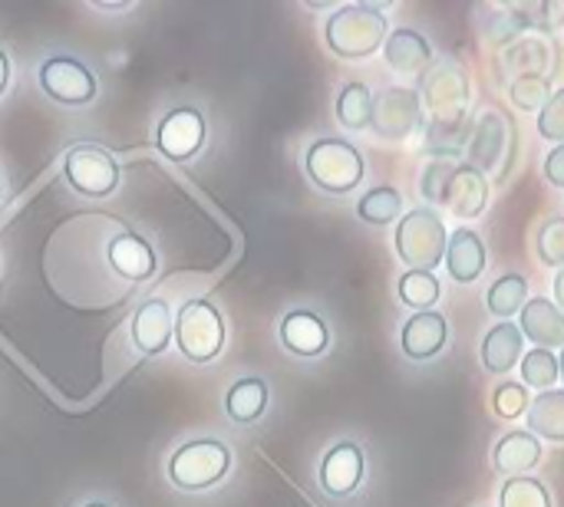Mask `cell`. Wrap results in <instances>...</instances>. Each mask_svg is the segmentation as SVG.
Listing matches in <instances>:
<instances>
[{
    "instance_id": "44",
    "label": "cell",
    "mask_w": 564,
    "mask_h": 507,
    "mask_svg": "<svg viewBox=\"0 0 564 507\" xmlns=\"http://www.w3.org/2000/svg\"><path fill=\"white\" fill-rule=\"evenodd\" d=\"M558 370H562V379H564V350H562V360H558Z\"/></svg>"
},
{
    "instance_id": "2",
    "label": "cell",
    "mask_w": 564,
    "mask_h": 507,
    "mask_svg": "<svg viewBox=\"0 0 564 507\" xmlns=\"http://www.w3.org/2000/svg\"><path fill=\"white\" fill-rule=\"evenodd\" d=\"M307 178L327 195H350L364 181V155L347 139H317L304 155Z\"/></svg>"
},
{
    "instance_id": "20",
    "label": "cell",
    "mask_w": 564,
    "mask_h": 507,
    "mask_svg": "<svg viewBox=\"0 0 564 507\" xmlns=\"http://www.w3.org/2000/svg\"><path fill=\"white\" fill-rule=\"evenodd\" d=\"M519 330H522V337L539 343V350H552V346L564 350V313L558 310V304H552L545 297H535L525 304Z\"/></svg>"
},
{
    "instance_id": "19",
    "label": "cell",
    "mask_w": 564,
    "mask_h": 507,
    "mask_svg": "<svg viewBox=\"0 0 564 507\" xmlns=\"http://www.w3.org/2000/svg\"><path fill=\"white\" fill-rule=\"evenodd\" d=\"M539 462H542V442L532 432H509V436L499 439V445L492 452L496 472L499 475H509V478L529 475Z\"/></svg>"
},
{
    "instance_id": "45",
    "label": "cell",
    "mask_w": 564,
    "mask_h": 507,
    "mask_svg": "<svg viewBox=\"0 0 564 507\" xmlns=\"http://www.w3.org/2000/svg\"><path fill=\"white\" fill-rule=\"evenodd\" d=\"M0 195H3V188H0Z\"/></svg>"
},
{
    "instance_id": "3",
    "label": "cell",
    "mask_w": 564,
    "mask_h": 507,
    "mask_svg": "<svg viewBox=\"0 0 564 507\" xmlns=\"http://www.w3.org/2000/svg\"><path fill=\"white\" fill-rule=\"evenodd\" d=\"M446 247H449V231L440 211L433 208H413L397 224V254L403 257V264H410V271L433 274L436 264L446 261Z\"/></svg>"
},
{
    "instance_id": "28",
    "label": "cell",
    "mask_w": 564,
    "mask_h": 507,
    "mask_svg": "<svg viewBox=\"0 0 564 507\" xmlns=\"http://www.w3.org/2000/svg\"><path fill=\"white\" fill-rule=\"evenodd\" d=\"M502 69L519 76H545L549 69V46L542 40H519L502 53Z\"/></svg>"
},
{
    "instance_id": "36",
    "label": "cell",
    "mask_w": 564,
    "mask_h": 507,
    "mask_svg": "<svg viewBox=\"0 0 564 507\" xmlns=\"http://www.w3.org/2000/svg\"><path fill=\"white\" fill-rule=\"evenodd\" d=\"M535 247L542 264L549 267H564V218H549L539 234H535Z\"/></svg>"
},
{
    "instance_id": "37",
    "label": "cell",
    "mask_w": 564,
    "mask_h": 507,
    "mask_svg": "<svg viewBox=\"0 0 564 507\" xmlns=\"http://www.w3.org/2000/svg\"><path fill=\"white\" fill-rule=\"evenodd\" d=\"M492 403H496V412H499L502 419H519V416L532 406L522 383H502V386L496 389Z\"/></svg>"
},
{
    "instance_id": "31",
    "label": "cell",
    "mask_w": 564,
    "mask_h": 507,
    "mask_svg": "<svg viewBox=\"0 0 564 507\" xmlns=\"http://www.w3.org/2000/svg\"><path fill=\"white\" fill-rule=\"evenodd\" d=\"M443 297V287L436 280V274H426V271H406L400 277V300L413 310H430L436 300Z\"/></svg>"
},
{
    "instance_id": "6",
    "label": "cell",
    "mask_w": 564,
    "mask_h": 507,
    "mask_svg": "<svg viewBox=\"0 0 564 507\" xmlns=\"http://www.w3.org/2000/svg\"><path fill=\"white\" fill-rule=\"evenodd\" d=\"M175 346L192 363H212L225 346V320L208 300H188L175 317Z\"/></svg>"
},
{
    "instance_id": "24",
    "label": "cell",
    "mask_w": 564,
    "mask_h": 507,
    "mask_svg": "<svg viewBox=\"0 0 564 507\" xmlns=\"http://www.w3.org/2000/svg\"><path fill=\"white\" fill-rule=\"evenodd\" d=\"M529 429L539 439L564 442V389L539 393L529 406Z\"/></svg>"
},
{
    "instance_id": "30",
    "label": "cell",
    "mask_w": 564,
    "mask_h": 507,
    "mask_svg": "<svg viewBox=\"0 0 564 507\" xmlns=\"http://www.w3.org/2000/svg\"><path fill=\"white\" fill-rule=\"evenodd\" d=\"M400 211H403V198H400V191L390 188V185H380V188L367 191V195L357 201V214H360V221H367V224H390V221L400 218Z\"/></svg>"
},
{
    "instance_id": "9",
    "label": "cell",
    "mask_w": 564,
    "mask_h": 507,
    "mask_svg": "<svg viewBox=\"0 0 564 507\" xmlns=\"http://www.w3.org/2000/svg\"><path fill=\"white\" fill-rule=\"evenodd\" d=\"M40 89L63 106H86L96 99V76L73 56H50L40 66Z\"/></svg>"
},
{
    "instance_id": "8",
    "label": "cell",
    "mask_w": 564,
    "mask_h": 507,
    "mask_svg": "<svg viewBox=\"0 0 564 507\" xmlns=\"http://www.w3.org/2000/svg\"><path fill=\"white\" fill-rule=\"evenodd\" d=\"M66 178L86 198H106L119 185V165L106 148L76 145L66 152Z\"/></svg>"
},
{
    "instance_id": "29",
    "label": "cell",
    "mask_w": 564,
    "mask_h": 507,
    "mask_svg": "<svg viewBox=\"0 0 564 507\" xmlns=\"http://www.w3.org/2000/svg\"><path fill=\"white\" fill-rule=\"evenodd\" d=\"M473 139V125L469 119L463 122H430L426 129V148L436 155V158H453L459 155Z\"/></svg>"
},
{
    "instance_id": "32",
    "label": "cell",
    "mask_w": 564,
    "mask_h": 507,
    "mask_svg": "<svg viewBox=\"0 0 564 507\" xmlns=\"http://www.w3.org/2000/svg\"><path fill=\"white\" fill-rule=\"evenodd\" d=\"M499 507H552V495L539 478L522 475V478H509L502 485Z\"/></svg>"
},
{
    "instance_id": "10",
    "label": "cell",
    "mask_w": 564,
    "mask_h": 507,
    "mask_svg": "<svg viewBox=\"0 0 564 507\" xmlns=\"http://www.w3.org/2000/svg\"><path fill=\"white\" fill-rule=\"evenodd\" d=\"M205 145V115L192 106H175L155 129V148L172 162H188Z\"/></svg>"
},
{
    "instance_id": "27",
    "label": "cell",
    "mask_w": 564,
    "mask_h": 507,
    "mask_svg": "<svg viewBox=\"0 0 564 507\" xmlns=\"http://www.w3.org/2000/svg\"><path fill=\"white\" fill-rule=\"evenodd\" d=\"M529 304V284L522 274H506L499 277L492 287H489V297H486V307L496 313V317H516L522 313Z\"/></svg>"
},
{
    "instance_id": "13",
    "label": "cell",
    "mask_w": 564,
    "mask_h": 507,
    "mask_svg": "<svg viewBox=\"0 0 564 507\" xmlns=\"http://www.w3.org/2000/svg\"><path fill=\"white\" fill-rule=\"evenodd\" d=\"M383 59L400 76H426V69L433 66V46L426 43L423 33H416L410 26H400V30H393L387 36Z\"/></svg>"
},
{
    "instance_id": "43",
    "label": "cell",
    "mask_w": 564,
    "mask_h": 507,
    "mask_svg": "<svg viewBox=\"0 0 564 507\" xmlns=\"http://www.w3.org/2000/svg\"><path fill=\"white\" fill-rule=\"evenodd\" d=\"M83 507H109V505H102V502H89V505H83Z\"/></svg>"
},
{
    "instance_id": "41",
    "label": "cell",
    "mask_w": 564,
    "mask_h": 507,
    "mask_svg": "<svg viewBox=\"0 0 564 507\" xmlns=\"http://www.w3.org/2000/svg\"><path fill=\"white\" fill-rule=\"evenodd\" d=\"M7 79H10V63H7V53L0 49V96L7 89Z\"/></svg>"
},
{
    "instance_id": "14",
    "label": "cell",
    "mask_w": 564,
    "mask_h": 507,
    "mask_svg": "<svg viewBox=\"0 0 564 507\" xmlns=\"http://www.w3.org/2000/svg\"><path fill=\"white\" fill-rule=\"evenodd\" d=\"M281 343H284L288 353L311 360V356L327 353L330 333H327V323L317 313H311V310H291L281 320Z\"/></svg>"
},
{
    "instance_id": "11",
    "label": "cell",
    "mask_w": 564,
    "mask_h": 507,
    "mask_svg": "<svg viewBox=\"0 0 564 507\" xmlns=\"http://www.w3.org/2000/svg\"><path fill=\"white\" fill-rule=\"evenodd\" d=\"M516 145V129H509L506 115L489 109L479 115V122L473 125V139H469V165H476L482 175L492 172L499 162H509V148Z\"/></svg>"
},
{
    "instance_id": "40",
    "label": "cell",
    "mask_w": 564,
    "mask_h": 507,
    "mask_svg": "<svg viewBox=\"0 0 564 507\" xmlns=\"http://www.w3.org/2000/svg\"><path fill=\"white\" fill-rule=\"evenodd\" d=\"M545 178H549L555 188H564V145H555V148L545 155Z\"/></svg>"
},
{
    "instance_id": "38",
    "label": "cell",
    "mask_w": 564,
    "mask_h": 507,
    "mask_svg": "<svg viewBox=\"0 0 564 507\" xmlns=\"http://www.w3.org/2000/svg\"><path fill=\"white\" fill-rule=\"evenodd\" d=\"M539 135L549 139V142L564 145V89H558L549 99V106L539 112Z\"/></svg>"
},
{
    "instance_id": "1",
    "label": "cell",
    "mask_w": 564,
    "mask_h": 507,
    "mask_svg": "<svg viewBox=\"0 0 564 507\" xmlns=\"http://www.w3.org/2000/svg\"><path fill=\"white\" fill-rule=\"evenodd\" d=\"M387 3H344L324 23V40L340 59H367L373 56L387 36L390 23L383 16Z\"/></svg>"
},
{
    "instance_id": "12",
    "label": "cell",
    "mask_w": 564,
    "mask_h": 507,
    "mask_svg": "<svg viewBox=\"0 0 564 507\" xmlns=\"http://www.w3.org/2000/svg\"><path fill=\"white\" fill-rule=\"evenodd\" d=\"M364 472H367V462H364L360 445L357 442H340L321 462V492L327 498L344 502V498H350L360 488Z\"/></svg>"
},
{
    "instance_id": "34",
    "label": "cell",
    "mask_w": 564,
    "mask_h": 507,
    "mask_svg": "<svg viewBox=\"0 0 564 507\" xmlns=\"http://www.w3.org/2000/svg\"><path fill=\"white\" fill-rule=\"evenodd\" d=\"M509 96H512V102H516L519 109H525V112H542L555 92H552L549 76H519V79H512Z\"/></svg>"
},
{
    "instance_id": "22",
    "label": "cell",
    "mask_w": 564,
    "mask_h": 507,
    "mask_svg": "<svg viewBox=\"0 0 564 507\" xmlns=\"http://www.w3.org/2000/svg\"><path fill=\"white\" fill-rule=\"evenodd\" d=\"M522 346H525V337L516 323L502 320L496 323L486 340H482V366L489 373H509L519 360H522Z\"/></svg>"
},
{
    "instance_id": "39",
    "label": "cell",
    "mask_w": 564,
    "mask_h": 507,
    "mask_svg": "<svg viewBox=\"0 0 564 507\" xmlns=\"http://www.w3.org/2000/svg\"><path fill=\"white\" fill-rule=\"evenodd\" d=\"M529 30H555L564 26V0H545L539 7H522Z\"/></svg>"
},
{
    "instance_id": "4",
    "label": "cell",
    "mask_w": 564,
    "mask_h": 507,
    "mask_svg": "<svg viewBox=\"0 0 564 507\" xmlns=\"http://www.w3.org/2000/svg\"><path fill=\"white\" fill-rule=\"evenodd\" d=\"M473 82L459 59L440 56L423 76V106L430 109V122H463L469 115Z\"/></svg>"
},
{
    "instance_id": "7",
    "label": "cell",
    "mask_w": 564,
    "mask_h": 507,
    "mask_svg": "<svg viewBox=\"0 0 564 507\" xmlns=\"http://www.w3.org/2000/svg\"><path fill=\"white\" fill-rule=\"evenodd\" d=\"M423 122V96L410 86H390L373 102V132L390 142L410 139Z\"/></svg>"
},
{
    "instance_id": "42",
    "label": "cell",
    "mask_w": 564,
    "mask_h": 507,
    "mask_svg": "<svg viewBox=\"0 0 564 507\" xmlns=\"http://www.w3.org/2000/svg\"><path fill=\"white\" fill-rule=\"evenodd\" d=\"M555 300H558V310L564 313V267L555 274Z\"/></svg>"
},
{
    "instance_id": "16",
    "label": "cell",
    "mask_w": 564,
    "mask_h": 507,
    "mask_svg": "<svg viewBox=\"0 0 564 507\" xmlns=\"http://www.w3.org/2000/svg\"><path fill=\"white\" fill-rule=\"evenodd\" d=\"M446 337H449V327H446V317L436 313V310H423L416 317L406 320L403 333H400V346L410 360H433L443 353L446 346Z\"/></svg>"
},
{
    "instance_id": "18",
    "label": "cell",
    "mask_w": 564,
    "mask_h": 507,
    "mask_svg": "<svg viewBox=\"0 0 564 507\" xmlns=\"http://www.w3.org/2000/svg\"><path fill=\"white\" fill-rule=\"evenodd\" d=\"M446 271L456 284H473L486 271V244L473 228H459L456 234H449Z\"/></svg>"
},
{
    "instance_id": "23",
    "label": "cell",
    "mask_w": 564,
    "mask_h": 507,
    "mask_svg": "<svg viewBox=\"0 0 564 507\" xmlns=\"http://www.w3.org/2000/svg\"><path fill=\"white\" fill-rule=\"evenodd\" d=\"M264 409H268V383L264 379H254V376L238 379L225 396V412L238 426L258 422L264 416Z\"/></svg>"
},
{
    "instance_id": "17",
    "label": "cell",
    "mask_w": 564,
    "mask_h": 507,
    "mask_svg": "<svg viewBox=\"0 0 564 507\" xmlns=\"http://www.w3.org/2000/svg\"><path fill=\"white\" fill-rule=\"evenodd\" d=\"M175 337V320L165 300H145L132 317V340L145 356H159Z\"/></svg>"
},
{
    "instance_id": "26",
    "label": "cell",
    "mask_w": 564,
    "mask_h": 507,
    "mask_svg": "<svg viewBox=\"0 0 564 507\" xmlns=\"http://www.w3.org/2000/svg\"><path fill=\"white\" fill-rule=\"evenodd\" d=\"M479 10H486V23L479 26V33L496 46L516 43V36L529 30L522 7H479Z\"/></svg>"
},
{
    "instance_id": "25",
    "label": "cell",
    "mask_w": 564,
    "mask_h": 507,
    "mask_svg": "<svg viewBox=\"0 0 564 507\" xmlns=\"http://www.w3.org/2000/svg\"><path fill=\"white\" fill-rule=\"evenodd\" d=\"M373 92L364 82H347L337 96V119L350 132H364L373 125Z\"/></svg>"
},
{
    "instance_id": "33",
    "label": "cell",
    "mask_w": 564,
    "mask_h": 507,
    "mask_svg": "<svg viewBox=\"0 0 564 507\" xmlns=\"http://www.w3.org/2000/svg\"><path fill=\"white\" fill-rule=\"evenodd\" d=\"M522 379H525V386L549 393L562 379V370H558L555 353L552 350H539V346L532 353H525L522 356Z\"/></svg>"
},
{
    "instance_id": "15",
    "label": "cell",
    "mask_w": 564,
    "mask_h": 507,
    "mask_svg": "<svg viewBox=\"0 0 564 507\" xmlns=\"http://www.w3.org/2000/svg\"><path fill=\"white\" fill-rule=\"evenodd\" d=\"M486 205H489V178L469 162L456 165L449 188H446V208L456 218H479Z\"/></svg>"
},
{
    "instance_id": "5",
    "label": "cell",
    "mask_w": 564,
    "mask_h": 507,
    "mask_svg": "<svg viewBox=\"0 0 564 507\" xmlns=\"http://www.w3.org/2000/svg\"><path fill=\"white\" fill-rule=\"evenodd\" d=\"M231 469V452L218 439H198L182 445L169 459V478L182 492H205L218 485Z\"/></svg>"
},
{
    "instance_id": "35",
    "label": "cell",
    "mask_w": 564,
    "mask_h": 507,
    "mask_svg": "<svg viewBox=\"0 0 564 507\" xmlns=\"http://www.w3.org/2000/svg\"><path fill=\"white\" fill-rule=\"evenodd\" d=\"M456 165H459V162H453V158H433V162L426 165L420 191H423V198H426L433 208H446V188H449V178H453Z\"/></svg>"
},
{
    "instance_id": "21",
    "label": "cell",
    "mask_w": 564,
    "mask_h": 507,
    "mask_svg": "<svg viewBox=\"0 0 564 507\" xmlns=\"http://www.w3.org/2000/svg\"><path fill=\"white\" fill-rule=\"evenodd\" d=\"M109 264L122 274V277H129V280H149L152 274H155V254H152V247L142 241V238H135V234H116L112 241H109Z\"/></svg>"
}]
</instances>
